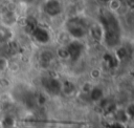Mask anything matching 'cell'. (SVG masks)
I'll list each match as a JSON object with an SVG mask.
<instances>
[{
	"label": "cell",
	"instance_id": "cell-14",
	"mask_svg": "<svg viewBox=\"0 0 134 128\" xmlns=\"http://www.w3.org/2000/svg\"><path fill=\"white\" fill-rule=\"evenodd\" d=\"M87 128H95V127H93V126H89V127H87Z\"/></svg>",
	"mask_w": 134,
	"mask_h": 128
},
{
	"label": "cell",
	"instance_id": "cell-2",
	"mask_svg": "<svg viewBox=\"0 0 134 128\" xmlns=\"http://www.w3.org/2000/svg\"><path fill=\"white\" fill-rule=\"evenodd\" d=\"M88 97H89V99H90L91 101H93V102H98L99 100H102V99L104 98V93H103L102 88H99V87H94V86H93L92 89H91V91L89 92Z\"/></svg>",
	"mask_w": 134,
	"mask_h": 128
},
{
	"label": "cell",
	"instance_id": "cell-4",
	"mask_svg": "<svg viewBox=\"0 0 134 128\" xmlns=\"http://www.w3.org/2000/svg\"><path fill=\"white\" fill-rule=\"evenodd\" d=\"M121 5H122L121 0H109L108 2V8L110 13H116L117 10L120 9Z\"/></svg>",
	"mask_w": 134,
	"mask_h": 128
},
{
	"label": "cell",
	"instance_id": "cell-6",
	"mask_svg": "<svg viewBox=\"0 0 134 128\" xmlns=\"http://www.w3.org/2000/svg\"><path fill=\"white\" fill-rule=\"evenodd\" d=\"M69 38H70V35L68 34V31H62L59 37H58V40L60 41V43L62 44V46H66V44L68 43L69 41Z\"/></svg>",
	"mask_w": 134,
	"mask_h": 128
},
{
	"label": "cell",
	"instance_id": "cell-11",
	"mask_svg": "<svg viewBox=\"0 0 134 128\" xmlns=\"http://www.w3.org/2000/svg\"><path fill=\"white\" fill-rule=\"evenodd\" d=\"M102 77V71L98 68H93L90 71V78L92 80H98Z\"/></svg>",
	"mask_w": 134,
	"mask_h": 128
},
{
	"label": "cell",
	"instance_id": "cell-15",
	"mask_svg": "<svg viewBox=\"0 0 134 128\" xmlns=\"http://www.w3.org/2000/svg\"><path fill=\"white\" fill-rule=\"evenodd\" d=\"M0 47H1V42H0Z\"/></svg>",
	"mask_w": 134,
	"mask_h": 128
},
{
	"label": "cell",
	"instance_id": "cell-9",
	"mask_svg": "<svg viewBox=\"0 0 134 128\" xmlns=\"http://www.w3.org/2000/svg\"><path fill=\"white\" fill-rule=\"evenodd\" d=\"M92 87H93V85H92L90 82H85V83H83V85H82V87H81V91H82V93L88 95L89 92L91 91Z\"/></svg>",
	"mask_w": 134,
	"mask_h": 128
},
{
	"label": "cell",
	"instance_id": "cell-3",
	"mask_svg": "<svg viewBox=\"0 0 134 128\" xmlns=\"http://www.w3.org/2000/svg\"><path fill=\"white\" fill-rule=\"evenodd\" d=\"M74 85L71 83V82H69V81H67V82H64V83H62V85H61V91H63L65 94H67V95H69V94H72L73 92H74Z\"/></svg>",
	"mask_w": 134,
	"mask_h": 128
},
{
	"label": "cell",
	"instance_id": "cell-13",
	"mask_svg": "<svg viewBox=\"0 0 134 128\" xmlns=\"http://www.w3.org/2000/svg\"><path fill=\"white\" fill-rule=\"evenodd\" d=\"M110 128H124L122 127V125L121 124H119V123H115L114 125H112Z\"/></svg>",
	"mask_w": 134,
	"mask_h": 128
},
{
	"label": "cell",
	"instance_id": "cell-5",
	"mask_svg": "<svg viewBox=\"0 0 134 128\" xmlns=\"http://www.w3.org/2000/svg\"><path fill=\"white\" fill-rule=\"evenodd\" d=\"M57 55L61 60H67L70 58V54L67 46H60L57 50Z\"/></svg>",
	"mask_w": 134,
	"mask_h": 128
},
{
	"label": "cell",
	"instance_id": "cell-10",
	"mask_svg": "<svg viewBox=\"0 0 134 128\" xmlns=\"http://www.w3.org/2000/svg\"><path fill=\"white\" fill-rule=\"evenodd\" d=\"M8 60L5 57H0V72L6 71L8 68Z\"/></svg>",
	"mask_w": 134,
	"mask_h": 128
},
{
	"label": "cell",
	"instance_id": "cell-12",
	"mask_svg": "<svg viewBox=\"0 0 134 128\" xmlns=\"http://www.w3.org/2000/svg\"><path fill=\"white\" fill-rule=\"evenodd\" d=\"M9 80L5 77H0V87L1 88H7L9 86Z\"/></svg>",
	"mask_w": 134,
	"mask_h": 128
},
{
	"label": "cell",
	"instance_id": "cell-1",
	"mask_svg": "<svg viewBox=\"0 0 134 128\" xmlns=\"http://www.w3.org/2000/svg\"><path fill=\"white\" fill-rule=\"evenodd\" d=\"M45 12L50 17H55L61 14L62 5L60 0H46L45 2Z\"/></svg>",
	"mask_w": 134,
	"mask_h": 128
},
{
	"label": "cell",
	"instance_id": "cell-7",
	"mask_svg": "<svg viewBox=\"0 0 134 128\" xmlns=\"http://www.w3.org/2000/svg\"><path fill=\"white\" fill-rule=\"evenodd\" d=\"M41 60L43 61V63L49 64L50 61L52 60V54H51V51H48V50L42 51V54H41Z\"/></svg>",
	"mask_w": 134,
	"mask_h": 128
},
{
	"label": "cell",
	"instance_id": "cell-8",
	"mask_svg": "<svg viewBox=\"0 0 134 128\" xmlns=\"http://www.w3.org/2000/svg\"><path fill=\"white\" fill-rule=\"evenodd\" d=\"M47 102V97L44 93H39L36 98H35V103L39 106H44Z\"/></svg>",
	"mask_w": 134,
	"mask_h": 128
}]
</instances>
